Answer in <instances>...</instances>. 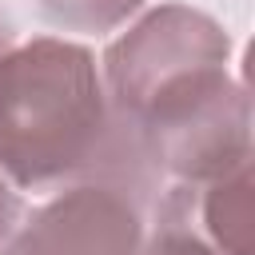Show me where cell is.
<instances>
[{
    "instance_id": "1",
    "label": "cell",
    "mask_w": 255,
    "mask_h": 255,
    "mask_svg": "<svg viewBox=\"0 0 255 255\" xmlns=\"http://www.w3.org/2000/svg\"><path fill=\"white\" fill-rule=\"evenodd\" d=\"M227 60L231 36L191 4H159L108 44L100 80L143 171L199 187L251 163V100Z\"/></svg>"
},
{
    "instance_id": "2",
    "label": "cell",
    "mask_w": 255,
    "mask_h": 255,
    "mask_svg": "<svg viewBox=\"0 0 255 255\" xmlns=\"http://www.w3.org/2000/svg\"><path fill=\"white\" fill-rule=\"evenodd\" d=\"M143 175L108 108L100 64L84 44L36 36L0 52V179L16 191Z\"/></svg>"
},
{
    "instance_id": "3",
    "label": "cell",
    "mask_w": 255,
    "mask_h": 255,
    "mask_svg": "<svg viewBox=\"0 0 255 255\" xmlns=\"http://www.w3.org/2000/svg\"><path fill=\"white\" fill-rule=\"evenodd\" d=\"M143 243V207L135 187L116 179L72 183L32 211L0 243V255H135Z\"/></svg>"
},
{
    "instance_id": "4",
    "label": "cell",
    "mask_w": 255,
    "mask_h": 255,
    "mask_svg": "<svg viewBox=\"0 0 255 255\" xmlns=\"http://www.w3.org/2000/svg\"><path fill=\"white\" fill-rule=\"evenodd\" d=\"M251 163L235 167L231 175H219L199 187H171L163 211L183 219L215 255H251V231H255V207H251Z\"/></svg>"
},
{
    "instance_id": "5",
    "label": "cell",
    "mask_w": 255,
    "mask_h": 255,
    "mask_svg": "<svg viewBox=\"0 0 255 255\" xmlns=\"http://www.w3.org/2000/svg\"><path fill=\"white\" fill-rule=\"evenodd\" d=\"M147 0H36V12L64 28V32H84V36H104L128 24Z\"/></svg>"
},
{
    "instance_id": "6",
    "label": "cell",
    "mask_w": 255,
    "mask_h": 255,
    "mask_svg": "<svg viewBox=\"0 0 255 255\" xmlns=\"http://www.w3.org/2000/svg\"><path fill=\"white\" fill-rule=\"evenodd\" d=\"M135 255H215V251H211V247H207L183 219H175V215L163 211L159 231H155L151 239H143Z\"/></svg>"
},
{
    "instance_id": "7",
    "label": "cell",
    "mask_w": 255,
    "mask_h": 255,
    "mask_svg": "<svg viewBox=\"0 0 255 255\" xmlns=\"http://www.w3.org/2000/svg\"><path fill=\"white\" fill-rule=\"evenodd\" d=\"M20 215H24V203H20V195H16V187L12 183H4L0 179V243L16 231V223H20Z\"/></svg>"
},
{
    "instance_id": "8",
    "label": "cell",
    "mask_w": 255,
    "mask_h": 255,
    "mask_svg": "<svg viewBox=\"0 0 255 255\" xmlns=\"http://www.w3.org/2000/svg\"><path fill=\"white\" fill-rule=\"evenodd\" d=\"M0 44H4V32H0Z\"/></svg>"
}]
</instances>
